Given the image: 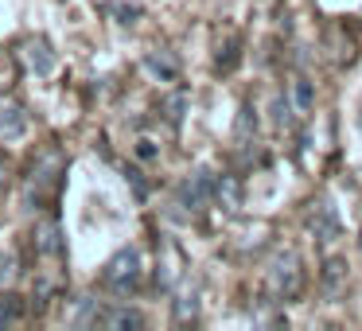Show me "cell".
I'll list each match as a JSON object with an SVG mask.
<instances>
[{
    "label": "cell",
    "mask_w": 362,
    "mask_h": 331,
    "mask_svg": "<svg viewBox=\"0 0 362 331\" xmlns=\"http://www.w3.org/2000/svg\"><path fill=\"white\" fill-rule=\"evenodd\" d=\"M172 315H175V323H191V320H195V315H199V281L183 284V289L175 292Z\"/></svg>",
    "instance_id": "8fae6325"
},
{
    "label": "cell",
    "mask_w": 362,
    "mask_h": 331,
    "mask_svg": "<svg viewBox=\"0 0 362 331\" xmlns=\"http://www.w3.org/2000/svg\"><path fill=\"white\" fill-rule=\"evenodd\" d=\"M129 183H133V191H136V199H148V183L141 180V172H136V168H129Z\"/></svg>",
    "instance_id": "cb8c5ba5"
},
{
    "label": "cell",
    "mask_w": 362,
    "mask_h": 331,
    "mask_svg": "<svg viewBox=\"0 0 362 331\" xmlns=\"http://www.w3.org/2000/svg\"><path fill=\"white\" fill-rule=\"evenodd\" d=\"M214 199L226 211H238L242 207V183H238V175H214Z\"/></svg>",
    "instance_id": "4fadbf2b"
},
{
    "label": "cell",
    "mask_w": 362,
    "mask_h": 331,
    "mask_svg": "<svg viewBox=\"0 0 362 331\" xmlns=\"http://www.w3.org/2000/svg\"><path fill=\"white\" fill-rule=\"evenodd\" d=\"M273 121H276V129H288L292 110H288V102H284V98H276V102H273Z\"/></svg>",
    "instance_id": "ffe728a7"
},
{
    "label": "cell",
    "mask_w": 362,
    "mask_h": 331,
    "mask_svg": "<svg viewBox=\"0 0 362 331\" xmlns=\"http://www.w3.org/2000/svg\"><path fill=\"white\" fill-rule=\"evenodd\" d=\"M358 245H362V238H358Z\"/></svg>",
    "instance_id": "484cf974"
},
{
    "label": "cell",
    "mask_w": 362,
    "mask_h": 331,
    "mask_svg": "<svg viewBox=\"0 0 362 331\" xmlns=\"http://www.w3.org/2000/svg\"><path fill=\"white\" fill-rule=\"evenodd\" d=\"M156 156H160V149L148 141V137H141V141H136V160H144V164H148V160H156Z\"/></svg>",
    "instance_id": "7402d4cb"
},
{
    "label": "cell",
    "mask_w": 362,
    "mask_h": 331,
    "mask_svg": "<svg viewBox=\"0 0 362 331\" xmlns=\"http://www.w3.org/2000/svg\"><path fill=\"white\" fill-rule=\"evenodd\" d=\"M4 180H8V156L0 152V187H4Z\"/></svg>",
    "instance_id": "d4e9b609"
},
{
    "label": "cell",
    "mask_w": 362,
    "mask_h": 331,
    "mask_svg": "<svg viewBox=\"0 0 362 331\" xmlns=\"http://www.w3.org/2000/svg\"><path fill=\"white\" fill-rule=\"evenodd\" d=\"M183 277V253L180 245L172 242H160V269H156V284L160 289H175Z\"/></svg>",
    "instance_id": "9c48e42d"
},
{
    "label": "cell",
    "mask_w": 362,
    "mask_h": 331,
    "mask_svg": "<svg viewBox=\"0 0 362 331\" xmlns=\"http://www.w3.org/2000/svg\"><path fill=\"white\" fill-rule=\"evenodd\" d=\"M343 281H346V273H343V261H327V265H323V289L327 292H339L343 289Z\"/></svg>",
    "instance_id": "d6986e66"
},
{
    "label": "cell",
    "mask_w": 362,
    "mask_h": 331,
    "mask_svg": "<svg viewBox=\"0 0 362 331\" xmlns=\"http://www.w3.org/2000/svg\"><path fill=\"white\" fill-rule=\"evenodd\" d=\"M312 226H315V234H320L323 245L335 242V238H339V214H335V207L315 203V207H312Z\"/></svg>",
    "instance_id": "7c38bea8"
},
{
    "label": "cell",
    "mask_w": 362,
    "mask_h": 331,
    "mask_svg": "<svg viewBox=\"0 0 362 331\" xmlns=\"http://www.w3.org/2000/svg\"><path fill=\"white\" fill-rule=\"evenodd\" d=\"M253 129H257V121H253V110L250 105H242V113H238V125H234V137L242 149H250L253 144Z\"/></svg>",
    "instance_id": "e0dca14e"
},
{
    "label": "cell",
    "mask_w": 362,
    "mask_h": 331,
    "mask_svg": "<svg viewBox=\"0 0 362 331\" xmlns=\"http://www.w3.org/2000/svg\"><path fill=\"white\" fill-rule=\"evenodd\" d=\"M288 110H292V117H300V121H308L312 117V110H315V86H312V79L308 74H296V79L288 82Z\"/></svg>",
    "instance_id": "52a82bcc"
},
{
    "label": "cell",
    "mask_w": 362,
    "mask_h": 331,
    "mask_svg": "<svg viewBox=\"0 0 362 331\" xmlns=\"http://www.w3.org/2000/svg\"><path fill=\"white\" fill-rule=\"evenodd\" d=\"M211 199H214V172H206V168L191 172L175 191V207H183V214H199Z\"/></svg>",
    "instance_id": "277c9868"
},
{
    "label": "cell",
    "mask_w": 362,
    "mask_h": 331,
    "mask_svg": "<svg viewBox=\"0 0 362 331\" xmlns=\"http://www.w3.org/2000/svg\"><path fill=\"white\" fill-rule=\"evenodd\" d=\"M242 59V51H238V43H226V51L218 55V71H230V66Z\"/></svg>",
    "instance_id": "603a6c76"
},
{
    "label": "cell",
    "mask_w": 362,
    "mask_h": 331,
    "mask_svg": "<svg viewBox=\"0 0 362 331\" xmlns=\"http://www.w3.org/2000/svg\"><path fill=\"white\" fill-rule=\"evenodd\" d=\"M32 245H35V257H43V261H63L66 257V238H63V226H59L55 214L35 222Z\"/></svg>",
    "instance_id": "5b68a950"
},
{
    "label": "cell",
    "mask_w": 362,
    "mask_h": 331,
    "mask_svg": "<svg viewBox=\"0 0 362 331\" xmlns=\"http://www.w3.org/2000/svg\"><path fill=\"white\" fill-rule=\"evenodd\" d=\"M24 308H28L24 296H16V292H0V327L24 320Z\"/></svg>",
    "instance_id": "2e32d148"
},
{
    "label": "cell",
    "mask_w": 362,
    "mask_h": 331,
    "mask_svg": "<svg viewBox=\"0 0 362 331\" xmlns=\"http://www.w3.org/2000/svg\"><path fill=\"white\" fill-rule=\"evenodd\" d=\"M102 284L110 292H117V296H129V292L141 284V253H136L133 245L117 250L110 261H105V269H102Z\"/></svg>",
    "instance_id": "3957f363"
},
{
    "label": "cell",
    "mask_w": 362,
    "mask_h": 331,
    "mask_svg": "<svg viewBox=\"0 0 362 331\" xmlns=\"http://www.w3.org/2000/svg\"><path fill=\"white\" fill-rule=\"evenodd\" d=\"M304 257H300L296 250H281L273 261H269L265 269V289L269 296L276 300V304H292V300H300V292H304Z\"/></svg>",
    "instance_id": "7a4b0ae2"
},
{
    "label": "cell",
    "mask_w": 362,
    "mask_h": 331,
    "mask_svg": "<svg viewBox=\"0 0 362 331\" xmlns=\"http://www.w3.org/2000/svg\"><path fill=\"white\" fill-rule=\"evenodd\" d=\"M63 175H66V156L59 149H47L40 152V156L32 160V168H28V183H24V195L32 207H43L47 199L59 195V187H63Z\"/></svg>",
    "instance_id": "6da1fadb"
},
{
    "label": "cell",
    "mask_w": 362,
    "mask_h": 331,
    "mask_svg": "<svg viewBox=\"0 0 362 331\" xmlns=\"http://www.w3.org/2000/svg\"><path fill=\"white\" fill-rule=\"evenodd\" d=\"M16 277V257L12 253H0V284H8Z\"/></svg>",
    "instance_id": "44dd1931"
},
{
    "label": "cell",
    "mask_w": 362,
    "mask_h": 331,
    "mask_svg": "<svg viewBox=\"0 0 362 331\" xmlns=\"http://www.w3.org/2000/svg\"><path fill=\"white\" fill-rule=\"evenodd\" d=\"M144 66H148V74H156L160 82H175V79H180V59H175L172 51H164V47L148 51V55H144Z\"/></svg>",
    "instance_id": "30bf717a"
},
{
    "label": "cell",
    "mask_w": 362,
    "mask_h": 331,
    "mask_svg": "<svg viewBox=\"0 0 362 331\" xmlns=\"http://www.w3.org/2000/svg\"><path fill=\"white\" fill-rule=\"evenodd\" d=\"M102 12H105V16H113L117 24H136V20L144 16V8H141V4H121V0H105V4H102Z\"/></svg>",
    "instance_id": "9a60e30c"
},
{
    "label": "cell",
    "mask_w": 362,
    "mask_h": 331,
    "mask_svg": "<svg viewBox=\"0 0 362 331\" xmlns=\"http://www.w3.org/2000/svg\"><path fill=\"white\" fill-rule=\"evenodd\" d=\"M24 129H28L24 102H16V98H0V137H4V141H16V137H24Z\"/></svg>",
    "instance_id": "ba28073f"
},
{
    "label": "cell",
    "mask_w": 362,
    "mask_h": 331,
    "mask_svg": "<svg viewBox=\"0 0 362 331\" xmlns=\"http://www.w3.org/2000/svg\"><path fill=\"white\" fill-rule=\"evenodd\" d=\"M102 327H144V315L133 312V308H110V312L98 315Z\"/></svg>",
    "instance_id": "5bb4252c"
},
{
    "label": "cell",
    "mask_w": 362,
    "mask_h": 331,
    "mask_svg": "<svg viewBox=\"0 0 362 331\" xmlns=\"http://www.w3.org/2000/svg\"><path fill=\"white\" fill-rule=\"evenodd\" d=\"M183 110H187V94H183V90H180V94H172V98H164V121L172 129L183 125Z\"/></svg>",
    "instance_id": "ac0fdd59"
},
{
    "label": "cell",
    "mask_w": 362,
    "mask_h": 331,
    "mask_svg": "<svg viewBox=\"0 0 362 331\" xmlns=\"http://www.w3.org/2000/svg\"><path fill=\"white\" fill-rule=\"evenodd\" d=\"M20 63H24V71L28 74H40V79H47L51 71H55V51H51V43L43 40V35H32V40H24L20 43Z\"/></svg>",
    "instance_id": "8992f818"
}]
</instances>
